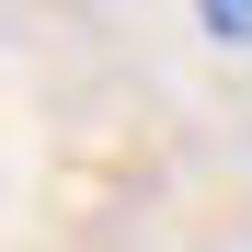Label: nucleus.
Here are the masks:
<instances>
[{
    "label": "nucleus",
    "instance_id": "obj_1",
    "mask_svg": "<svg viewBox=\"0 0 252 252\" xmlns=\"http://www.w3.org/2000/svg\"><path fill=\"white\" fill-rule=\"evenodd\" d=\"M195 12H206V23H218V34H229V46H252V0H195Z\"/></svg>",
    "mask_w": 252,
    "mask_h": 252
}]
</instances>
